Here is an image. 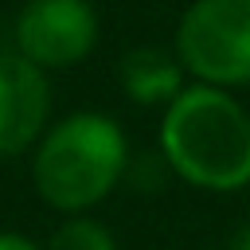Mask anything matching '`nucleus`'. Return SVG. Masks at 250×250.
Returning a JSON list of instances; mask_svg holds the SVG:
<instances>
[{"label":"nucleus","instance_id":"3","mask_svg":"<svg viewBox=\"0 0 250 250\" xmlns=\"http://www.w3.org/2000/svg\"><path fill=\"white\" fill-rule=\"evenodd\" d=\"M172 51L191 82L215 90L250 86V0H191L172 31Z\"/></svg>","mask_w":250,"mask_h":250},{"label":"nucleus","instance_id":"2","mask_svg":"<svg viewBox=\"0 0 250 250\" xmlns=\"http://www.w3.org/2000/svg\"><path fill=\"white\" fill-rule=\"evenodd\" d=\"M133 148L117 117L102 109H70L47 125L31 148V188L35 195L70 215H94L129 176Z\"/></svg>","mask_w":250,"mask_h":250},{"label":"nucleus","instance_id":"9","mask_svg":"<svg viewBox=\"0 0 250 250\" xmlns=\"http://www.w3.org/2000/svg\"><path fill=\"white\" fill-rule=\"evenodd\" d=\"M227 250H250V219H242V223L230 230V238H227Z\"/></svg>","mask_w":250,"mask_h":250},{"label":"nucleus","instance_id":"8","mask_svg":"<svg viewBox=\"0 0 250 250\" xmlns=\"http://www.w3.org/2000/svg\"><path fill=\"white\" fill-rule=\"evenodd\" d=\"M0 250H43L31 234L23 230H12V227H0Z\"/></svg>","mask_w":250,"mask_h":250},{"label":"nucleus","instance_id":"4","mask_svg":"<svg viewBox=\"0 0 250 250\" xmlns=\"http://www.w3.org/2000/svg\"><path fill=\"white\" fill-rule=\"evenodd\" d=\"M102 39L94 0H23L12 20V51L55 74L86 62Z\"/></svg>","mask_w":250,"mask_h":250},{"label":"nucleus","instance_id":"1","mask_svg":"<svg viewBox=\"0 0 250 250\" xmlns=\"http://www.w3.org/2000/svg\"><path fill=\"white\" fill-rule=\"evenodd\" d=\"M156 156L168 176L207 195H234L250 188V109L230 94L203 82L160 109Z\"/></svg>","mask_w":250,"mask_h":250},{"label":"nucleus","instance_id":"6","mask_svg":"<svg viewBox=\"0 0 250 250\" xmlns=\"http://www.w3.org/2000/svg\"><path fill=\"white\" fill-rule=\"evenodd\" d=\"M188 70L176 59L172 47L156 43H133L117 59V86L133 105L145 109H168L184 90H188Z\"/></svg>","mask_w":250,"mask_h":250},{"label":"nucleus","instance_id":"7","mask_svg":"<svg viewBox=\"0 0 250 250\" xmlns=\"http://www.w3.org/2000/svg\"><path fill=\"white\" fill-rule=\"evenodd\" d=\"M43 250H121V242L98 215H70L51 230Z\"/></svg>","mask_w":250,"mask_h":250},{"label":"nucleus","instance_id":"5","mask_svg":"<svg viewBox=\"0 0 250 250\" xmlns=\"http://www.w3.org/2000/svg\"><path fill=\"white\" fill-rule=\"evenodd\" d=\"M51 105H55L51 74L31 66L12 47H4L0 51V160L27 156L39 145V137L55 121Z\"/></svg>","mask_w":250,"mask_h":250}]
</instances>
